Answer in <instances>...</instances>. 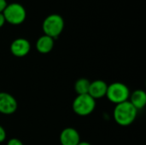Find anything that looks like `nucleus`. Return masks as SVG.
Returning a JSON list of instances; mask_svg holds the SVG:
<instances>
[{"label":"nucleus","mask_w":146,"mask_h":145,"mask_svg":"<svg viewBox=\"0 0 146 145\" xmlns=\"http://www.w3.org/2000/svg\"><path fill=\"white\" fill-rule=\"evenodd\" d=\"M138 110L129 102L116 104L114 109V119L115 122L122 126H127L133 124L137 117Z\"/></svg>","instance_id":"f257e3e1"},{"label":"nucleus","mask_w":146,"mask_h":145,"mask_svg":"<svg viewBox=\"0 0 146 145\" xmlns=\"http://www.w3.org/2000/svg\"><path fill=\"white\" fill-rule=\"evenodd\" d=\"M42 28L44 35L55 39L58 38L64 29V20L60 15L51 14L44 20Z\"/></svg>","instance_id":"f03ea898"},{"label":"nucleus","mask_w":146,"mask_h":145,"mask_svg":"<svg viewBox=\"0 0 146 145\" xmlns=\"http://www.w3.org/2000/svg\"><path fill=\"white\" fill-rule=\"evenodd\" d=\"M3 15L5 21L11 25H20L24 22L27 18V11L23 5L19 3H8L4 10L3 11Z\"/></svg>","instance_id":"7ed1b4c3"},{"label":"nucleus","mask_w":146,"mask_h":145,"mask_svg":"<svg viewBox=\"0 0 146 145\" xmlns=\"http://www.w3.org/2000/svg\"><path fill=\"white\" fill-rule=\"evenodd\" d=\"M106 97L111 103L119 104L128 101L130 91L128 87L125 84L121 82H115L108 85Z\"/></svg>","instance_id":"20e7f679"},{"label":"nucleus","mask_w":146,"mask_h":145,"mask_svg":"<svg viewBox=\"0 0 146 145\" xmlns=\"http://www.w3.org/2000/svg\"><path fill=\"white\" fill-rule=\"evenodd\" d=\"M96 101L90 95H78L73 102V110L80 116H86L93 112Z\"/></svg>","instance_id":"39448f33"},{"label":"nucleus","mask_w":146,"mask_h":145,"mask_svg":"<svg viewBox=\"0 0 146 145\" xmlns=\"http://www.w3.org/2000/svg\"><path fill=\"white\" fill-rule=\"evenodd\" d=\"M17 101L7 92H0V113L3 115H11L17 109Z\"/></svg>","instance_id":"423d86ee"},{"label":"nucleus","mask_w":146,"mask_h":145,"mask_svg":"<svg viewBox=\"0 0 146 145\" xmlns=\"http://www.w3.org/2000/svg\"><path fill=\"white\" fill-rule=\"evenodd\" d=\"M31 50L29 41L23 38L15 39L10 44V51L16 57H23L27 56Z\"/></svg>","instance_id":"0eeeda50"},{"label":"nucleus","mask_w":146,"mask_h":145,"mask_svg":"<svg viewBox=\"0 0 146 145\" xmlns=\"http://www.w3.org/2000/svg\"><path fill=\"white\" fill-rule=\"evenodd\" d=\"M80 142V134L74 128L68 127L62 131L60 134L61 145H77Z\"/></svg>","instance_id":"6e6552de"},{"label":"nucleus","mask_w":146,"mask_h":145,"mask_svg":"<svg viewBox=\"0 0 146 145\" xmlns=\"http://www.w3.org/2000/svg\"><path fill=\"white\" fill-rule=\"evenodd\" d=\"M108 89V85L104 80H94L91 82L88 95H90L93 99H100L106 96Z\"/></svg>","instance_id":"1a4fd4ad"},{"label":"nucleus","mask_w":146,"mask_h":145,"mask_svg":"<svg viewBox=\"0 0 146 145\" xmlns=\"http://www.w3.org/2000/svg\"><path fill=\"white\" fill-rule=\"evenodd\" d=\"M54 47V38L43 35L39 37L36 42V49L41 54H47L52 50Z\"/></svg>","instance_id":"9d476101"},{"label":"nucleus","mask_w":146,"mask_h":145,"mask_svg":"<svg viewBox=\"0 0 146 145\" xmlns=\"http://www.w3.org/2000/svg\"><path fill=\"white\" fill-rule=\"evenodd\" d=\"M130 103L133 105V107L139 110L142 109L146 104V94L142 90H136L130 95Z\"/></svg>","instance_id":"9b49d317"},{"label":"nucleus","mask_w":146,"mask_h":145,"mask_svg":"<svg viewBox=\"0 0 146 145\" xmlns=\"http://www.w3.org/2000/svg\"><path fill=\"white\" fill-rule=\"evenodd\" d=\"M91 82L85 78L79 79L74 84V90L78 95H84L88 94L89 88H90Z\"/></svg>","instance_id":"f8f14e48"},{"label":"nucleus","mask_w":146,"mask_h":145,"mask_svg":"<svg viewBox=\"0 0 146 145\" xmlns=\"http://www.w3.org/2000/svg\"><path fill=\"white\" fill-rule=\"evenodd\" d=\"M7 145H23V143L18 138H11L8 142Z\"/></svg>","instance_id":"ddd939ff"},{"label":"nucleus","mask_w":146,"mask_h":145,"mask_svg":"<svg viewBox=\"0 0 146 145\" xmlns=\"http://www.w3.org/2000/svg\"><path fill=\"white\" fill-rule=\"evenodd\" d=\"M6 138V132L3 126H0V143L3 142Z\"/></svg>","instance_id":"4468645a"},{"label":"nucleus","mask_w":146,"mask_h":145,"mask_svg":"<svg viewBox=\"0 0 146 145\" xmlns=\"http://www.w3.org/2000/svg\"><path fill=\"white\" fill-rule=\"evenodd\" d=\"M8 3L6 0H0V13H3L4 9L6 8Z\"/></svg>","instance_id":"2eb2a0df"},{"label":"nucleus","mask_w":146,"mask_h":145,"mask_svg":"<svg viewBox=\"0 0 146 145\" xmlns=\"http://www.w3.org/2000/svg\"><path fill=\"white\" fill-rule=\"evenodd\" d=\"M5 19H4V17H3V13H0V28L2 27V26H3V25L5 24Z\"/></svg>","instance_id":"dca6fc26"},{"label":"nucleus","mask_w":146,"mask_h":145,"mask_svg":"<svg viewBox=\"0 0 146 145\" xmlns=\"http://www.w3.org/2000/svg\"><path fill=\"white\" fill-rule=\"evenodd\" d=\"M77 145H92L90 143H88V142H80L79 144Z\"/></svg>","instance_id":"f3484780"}]
</instances>
